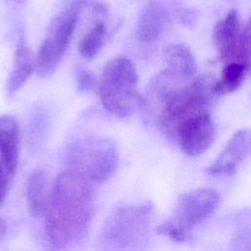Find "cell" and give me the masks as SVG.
<instances>
[{
    "label": "cell",
    "mask_w": 251,
    "mask_h": 251,
    "mask_svg": "<svg viewBox=\"0 0 251 251\" xmlns=\"http://www.w3.org/2000/svg\"><path fill=\"white\" fill-rule=\"evenodd\" d=\"M95 207L94 183L64 169L53 181L42 215L49 243L57 249L80 243L88 233Z\"/></svg>",
    "instance_id": "cell-1"
},
{
    "label": "cell",
    "mask_w": 251,
    "mask_h": 251,
    "mask_svg": "<svg viewBox=\"0 0 251 251\" xmlns=\"http://www.w3.org/2000/svg\"><path fill=\"white\" fill-rule=\"evenodd\" d=\"M152 212L151 202L116 208L102 226L96 251H140L147 236Z\"/></svg>",
    "instance_id": "cell-2"
},
{
    "label": "cell",
    "mask_w": 251,
    "mask_h": 251,
    "mask_svg": "<svg viewBox=\"0 0 251 251\" xmlns=\"http://www.w3.org/2000/svg\"><path fill=\"white\" fill-rule=\"evenodd\" d=\"M65 170L92 183L109 179L119 165V150L109 138L84 136L72 141L64 152Z\"/></svg>",
    "instance_id": "cell-3"
},
{
    "label": "cell",
    "mask_w": 251,
    "mask_h": 251,
    "mask_svg": "<svg viewBox=\"0 0 251 251\" xmlns=\"http://www.w3.org/2000/svg\"><path fill=\"white\" fill-rule=\"evenodd\" d=\"M137 83L135 67L128 58L117 57L109 61L99 82V95L104 109L120 118L134 114L142 103Z\"/></svg>",
    "instance_id": "cell-4"
},
{
    "label": "cell",
    "mask_w": 251,
    "mask_h": 251,
    "mask_svg": "<svg viewBox=\"0 0 251 251\" xmlns=\"http://www.w3.org/2000/svg\"><path fill=\"white\" fill-rule=\"evenodd\" d=\"M154 90L163 101L160 123L171 137L180 123L197 114L209 112V90H212V85L208 87L205 80L172 87L159 75L154 83Z\"/></svg>",
    "instance_id": "cell-5"
},
{
    "label": "cell",
    "mask_w": 251,
    "mask_h": 251,
    "mask_svg": "<svg viewBox=\"0 0 251 251\" xmlns=\"http://www.w3.org/2000/svg\"><path fill=\"white\" fill-rule=\"evenodd\" d=\"M80 9L81 1L75 0L52 19L36 55V71L40 76L52 75L59 67L75 29Z\"/></svg>",
    "instance_id": "cell-6"
},
{
    "label": "cell",
    "mask_w": 251,
    "mask_h": 251,
    "mask_svg": "<svg viewBox=\"0 0 251 251\" xmlns=\"http://www.w3.org/2000/svg\"><path fill=\"white\" fill-rule=\"evenodd\" d=\"M220 193L212 188H199L182 194L170 219L186 232L208 220L219 208Z\"/></svg>",
    "instance_id": "cell-7"
},
{
    "label": "cell",
    "mask_w": 251,
    "mask_h": 251,
    "mask_svg": "<svg viewBox=\"0 0 251 251\" xmlns=\"http://www.w3.org/2000/svg\"><path fill=\"white\" fill-rule=\"evenodd\" d=\"M216 127L209 112L192 116L180 123L172 137L188 156L197 157L206 152L216 138Z\"/></svg>",
    "instance_id": "cell-8"
},
{
    "label": "cell",
    "mask_w": 251,
    "mask_h": 251,
    "mask_svg": "<svg viewBox=\"0 0 251 251\" xmlns=\"http://www.w3.org/2000/svg\"><path fill=\"white\" fill-rule=\"evenodd\" d=\"M250 155L251 129H240L232 135L206 171L211 176H231Z\"/></svg>",
    "instance_id": "cell-9"
},
{
    "label": "cell",
    "mask_w": 251,
    "mask_h": 251,
    "mask_svg": "<svg viewBox=\"0 0 251 251\" xmlns=\"http://www.w3.org/2000/svg\"><path fill=\"white\" fill-rule=\"evenodd\" d=\"M240 36L238 14L235 10H230L214 27L213 37L221 60L227 63L236 62Z\"/></svg>",
    "instance_id": "cell-10"
},
{
    "label": "cell",
    "mask_w": 251,
    "mask_h": 251,
    "mask_svg": "<svg viewBox=\"0 0 251 251\" xmlns=\"http://www.w3.org/2000/svg\"><path fill=\"white\" fill-rule=\"evenodd\" d=\"M19 126L15 118L0 116V158L1 163L12 176L19 164Z\"/></svg>",
    "instance_id": "cell-11"
},
{
    "label": "cell",
    "mask_w": 251,
    "mask_h": 251,
    "mask_svg": "<svg viewBox=\"0 0 251 251\" xmlns=\"http://www.w3.org/2000/svg\"><path fill=\"white\" fill-rule=\"evenodd\" d=\"M168 22L169 14L164 5L157 0H151L144 6L138 20L139 40L145 43L156 40L163 33Z\"/></svg>",
    "instance_id": "cell-12"
},
{
    "label": "cell",
    "mask_w": 251,
    "mask_h": 251,
    "mask_svg": "<svg viewBox=\"0 0 251 251\" xmlns=\"http://www.w3.org/2000/svg\"><path fill=\"white\" fill-rule=\"evenodd\" d=\"M36 70V56L25 44L24 39L19 41L14 59L13 70L7 80V92L9 95L18 91Z\"/></svg>",
    "instance_id": "cell-13"
},
{
    "label": "cell",
    "mask_w": 251,
    "mask_h": 251,
    "mask_svg": "<svg viewBox=\"0 0 251 251\" xmlns=\"http://www.w3.org/2000/svg\"><path fill=\"white\" fill-rule=\"evenodd\" d=\"M165 61L166 72L176 78H189L196 73L197 65L194 56L185 45H170L165 50Z\"/></svg>",
    "instance_id": "cell-14"
},
{
    "label": "cell",
    "mask_w": 251,
    "mask_h": 251,
    "mask_svg": "<svg viewBox=\"0 0 251 251\" xmlns=\"http://www.w3.org/2000/svg\"><path fill=\"white\" fill-rule=\"evenodd\" d=\"M51 186L48 184L47 175L43 170L36 169L26 181V203L29 212L34 216L43 215L47 206Z\"/></svg>",
    "instance_id": "cell-15"
},
{
    "label": "cell",
    "mask_w": 251,
    "mask_h": 251,
    "mask_svg": "<svg viewBox=\"0 0 251 251\" xmlns=\"http://www.w3.org/2000/svg\"><path fill=\"white\" fill-rule=\"evenodd\" d=\"M247 73L246 67L239 62L226 63L220 77L212 84L213 94L223 96L236 91L241 86Z\"/></svg>",
    "instance_id": "cell-16"
},
{
    "label": "cell",
    "mask_w": 251,
    "mask_h": 251,
    "mask_svg": "<svg viewBox=\"0 0 251 251\" xmlns=\"http://www.w3.org/2000/svg\"><path fill=\"white\" fill-rule=\"evenodd\" d=\"M107 35V25L101 19L82 36L78 44L79 53L86 59L95 57L102 48Z\"/></svg>",
    "instance_id": "cell-17"
},
{
    "label": "cell",
    "mask_w": 251,
    "mask_h": 251,
    "mask_svg": "<svg viewBox=\"0 0 251 251\" xmlns=\"http://www.w3.org/2000/svg\"><path fill=\"white\" fill-rule=\"evenodd\" d=\"M236 62L243 64L248 73H251V17L241 31L239 50Z\"/></svg>",
    "instance_id": "cell-18"
},
{
    "label": "cell",
    "mask_w": 251,
    "mask_h": 251,
    "mask_svg": "<svg viewBox=\"0 0 251 251\" xmlns=\"http://www.w3.org/2000/svg\"><path fill=\"white\" fill-rule=\"evenodd\" d=\"M156 232L176 242H184L189 238V233L176 226L170 219L159 225L156 227Z\"/></svg>",
    "instance_id": "cell-19"
},
{
    "label": "cell",
    "mask_w": 251,
    "mask_h": 251,
    "mask_svg": "<svg viewBox=\"0 0 251 251\" xmlns=\"http://www.w3.org/2000/svg\"><path fill=\"white\" fill-rule=\"evenodd\" d=\"M77 87L79 91H89L95 86V78L91 73L86 70H78L76 73Z\"/></svg>",
    "instance_id": "cell-20"
},
{
    "label": "cell",
    "mask_w": 251,
    "mask_h": 251,
    "mask_svg": "<svg viewBox=\"0 0 251 251\" xmlns=\"http://www.w3.org/2000/svg\"><path fill=\"white\" fill-rule=\"evenodd\" d=\"M11 176L8 174L2 163L0 162V206L3 204L9 190Z\"/></svg>",
    "instance_id": "cell-21"
},
{
    "label": "cell",
    "mask_w": 251,
    "mask_h": 251,
    "mask_svg": "<svg viewBox=\"0 0 251 251\" xmlns=\"http://www.w3.org/2000/svg\"><path fill=\"white\" fill-rule=\"evenodd\" d=\"M7 233V225L2 217H0V239H2Z\"/></svg>",
    "instance_id": "cell-22"
}]
</instances>
